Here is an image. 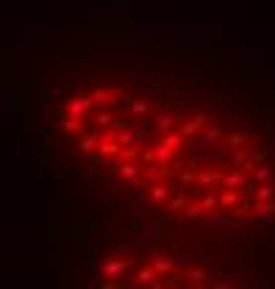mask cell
<instances>
[{"label":"cell","mask_w":275,"mask_h":289,"mask_svg":"<svg viewBox=\"0 0 275 289\" xmlns=\"http://www.w3.org/2000/svg\"><path fill=\"white\" fill-rule=\"evenodd\" d=\"M95 109V98H72L70 103H67V114L70 117H84L86 112H92Z\"/></svg>","instance_id":"6da1fadb"},{"label":"cell","mask_w":275,"mask_h":289,"mask_svg":"<svg viewBox=\"0 0 275 289\" xmlns=\"http://www.w3.org/2000/svg\"><path fill=\"white\" fill-rule=\"evenodd\" d=\"M128 273V264L122 259H109L103 267H100V275L103 278H122V275Z\"/></svg>","instance_id":"7a4b0ae2"},{"label":"cell","mask_w":275,"mask_h":289,"mask_svg":"<svg viewBox=\"0 0 275 289\" xmlns=\"http://www.w3.org/2000/svg\"><path fill=\"white\" fill-rule=\"evenodd\" d=\"M228 223H231V217L228 214H220V212H206L200 217V228H222Z\"/></svg>","instance_id":"3957f363"},{"label":"cell","mask_w":275,"mask_h":289,"mask_svg":"<svg viewBox=\"0 0 275 289\" xmlns=\"http://www.w3.org/2000/svg\"><path fill=\"white\" fill-rule=\"evenodd\" d=\"M122 106H125V112L131 114V117L150 112V103H148V100H136V98H122Z\"/></svg>","instance_id":"277c9868"},{"label":"cell","mask_w":275,"mask_h":289,"mask_svg":"<svg viewBox=\"0 0 275 289\" xmlns=\"http://www.w3.org/2000/svg\"><path fill=\"white\" fill-rule=\"evenodd\" d=\"M120 150H122V145L117 142V136H106V139H100V148H98L100 156L114 159V156H120Z\"/></svg>","instance_id":"5b68a950"},{"label":"cell","mask_w":275,"mask_h":289,"mask_svg":"<svg viewBox=\"0 0 275 289\" xmlns=\"http://www.w3.org/2000/svg\"><path fill=\"white\" fill-rule=\"evenodd\" d=\"M253 217L259 220H267V217H275V203L273 200H256L253 203Z\"/></svg>","instance_id":"8992f818"},{"label":"cell","mask_w":275,"mask_h":289,"mask_svg":"<svg viewBox=\"0 0 275 289\" xmlns=\"http://www.w3.org/2000/svg\"><path fill=\"white\" fill-rule=\"evenodd\" d=\"M245 173L247 170H231V173H225V178H222V189H239L242 183H245Z\"/></svg>","instance_id":"52a82bcc"},{"label":"cell","mask_w":275,"mask_h":289,"mask_svg":"<svg viewBox=\"0 0 275 289\" xmlns=\"http://www.w3.org/2000/svg\"><path fill=\"white\" fill-rule=\"evenodd\" d=\"M172 192L175 189H167V183H153V186H150V200H153V203H167V200L172 198Z\"/></svg>","instance_id":"ba28073f"},{"label":"cell","mask_w":275,"mask_h":289,"mask_svg":"<svg viewBox=\"0 0 275 289\" xmlns=\"http://www.w3.org/2000/svg\"><path fill=\"white\" fill-rule=\"evenodd\" d=\"M78 148H81V153H95V150L100 148V134L98 131H89L84 139L78 142Z\"/></svg>","instance_id":"9c48e42d"},{"label":"cell","mask_w":275,"mask_h":289,"mask_svg":"<svg viewBox=\"0 0 275 289\" xmlns=\"http://www.w3.org/2000/svg\"><path fill=\"white\" fill-rule=\"evenodd\" d=\"M64 131H67V134H89L84 117H70V114H67V120H64Z\"/></svg>","instance_id":"30bf717a"},{"label":"cell","mask_w":275,"mask_h":289,"mask_svg":"<svg viewBox=\"0 0 275 289\" xmlns=\"http://www.w3.org/2000/svg\"><path fill=\"white\" fill-rule=\"evenodd\" d=\"M242 192L239 189H225L222 192V198H220V206L222 209H233V206H242Z\"/></svg>","instance_id":"8fae6325"},{"label":"cell","mask_w":275,"mask_h":289,"mask_svg":"<svg viewBox=\"0 0 275 289\" xmlns=\"http://www.w3.org/2000/svg\"><path fill=\"white\" fill-rule=\"evenodd\" d=\"M189 206V200H186V195H183L181 189H175L172 192V198L167 200V212H181L183 214V209Z\"/></svg>","instance_id":"7c38bea8"},{"label":"cell","mask_w":275,"mask_h":289,"mask_svg":"<svg viewBox=\"0 0 275 289\" xmlns=\"http://www.w3.org/2000/svg\"><path fill=\"white\" fill-rule=\"evenodd\" d=\"M153 270L159 273V278H167V275H172V270H175V261H169V259H153Z\"/></svg>","instance_id":"4fadbf2b"},{"label":"cell","mask_w":275,"mask_h":289,"mask_svg":"<svg viewBox=\"0 0 275 289\" xmlns=\"http://www.w3.org/2000/svg\"><path fill=\"white\" fill-rule=\"evenodd\" d=\"M203 122H206V114H195L192 120H186V122H183L181 134H183V136H192V134H195V131H198L200 125H203Z\"/></svg>","instance_id":"5bb4252c"},{"label":"cell","mask_w":275,"mask_h":289,"mask_svg":"<svg viewBox=\"0 0 275 289\" xmlns=\"http://www.w3.org/2000/svg\"><path fill=\"white\" fill-rule=\"evenodd\" d=\"M172 153H175V148H169L167 142L156 145V162H159V164H169V162H172Z\"/></svg>","instance_id":"9a60e30c"},{"label":"cell","mask_w":275,"mask_h":289,"mask_svg":"<svg viewBox=\"0 0 275 289\" xmlns=\"http://www.w3.org/2000/svg\"><path fill=\"white\" fill-rule=\"evenodd\" d=\"M275 178V170H270V167H256L253 170V183L259 186V183H270Z\"/></svg>","instance_id":"2e32d148"},{"label":"cell","mask_w":275,"mask_h":289,"mask_svg":"<svg viewBox=\"0 0 275 289\" xmlns=\"http://www.w3.org/2000/svg\"><path fill=\"white\" fill-rule=\"evenodd\" d=\"M117 142H120V145H136L134 125H128V128H117Z\"/></svg>","instance_id":"e0dca14e"},{"label":"cell","mask_w":275,"mask_h":289,"mask_svg":"<svg viewBox=\"0 0 275 289\" xmlns=\"http://www.w3.org/2000/svg\"><path fill=\"white\" fill-rule=\"evenodd\" d=\"M153 278H159V273H156L153 267L136 270V284H139V287H145V284H153Z\"/></svg>","instance_id":"ac0fdd59"},{"label":"cell","mask_w":275,"mask_h":289,"mask_svg":"<svg viewBox=\"0 0 275 289\" xmlns=\"http://www.w3.org/2000/svg\"><path fill=\"white\" fill-rule=\"evenodd\" d=\"M253 195H256V200H275V186L273 183H259V189Z\"/></svg>","instance_id":"d6986e66"},{"label":"cell","mask_w":275,"mask_h":289,"mask_svg":"<svg viewBox=\"0 0 275 289\" xmlns=\"http://www.w3.org/2000/svg\"><path fill=\"white\" fill-rule=\"evenodd\" d=\"M203 214H206L203 203H189L186 209H183V217H186V220H200Z\"/></svg>","instance_id":"ffe728a7"},{"label":"cell","mask_w":275,"mask_h":289,"mask_svg":"<svg viewBox=\"0 0 275 289\" xmlns=\"http://www.w3.org/2000/svg\"><path fill=\"white\" fill-rule=\"evenodd\" d=\"M92 98H95V103H114V100H117V92L95 89V92H92Z\"/></svg>","instance_id":"44dd1931"},{"label":"cell","mask_w":275,"mask_h":289,"mask_svg":"<svg viewBox=\"0 0 275 289\" xmlns=\"http://www.w3.org/2000/svg\"><path fill=\"white\" fill-rule=\"evenodd\" d=\"M175 125V114H162L159 120H156V128L162 131V134H169V128Z\"/></svg>","instance_id":"7402d4cb"},{"label":"cell","mask_w":275,"mask_h":289,"mask_svg":"<svg viewBox=\"0 0 275 289\" xmlns=\"http://www.w3.org/2000/svg\"><path fill=\"white\" fill-rule=\"evenodd\" d=\"M148 181V175H125L122 178V189H136V186H142V183Z\"/></svg>","instance_id":"603a6c76"},{"label":"cell","mask_w":275,"mask_h":289,"mask_svg":"<svg viewBox=\"0 0 275 289\" xmlns=\"http://www.w3.org/2000/svg\"><path fill=\"white\" fill-rule=\"evenodd\" d=\"M247 159H250V153H247L245 148H233V150H231V162L236 164V167H242V164H245Z\"/></svg>","instance_id":"cb8c5ba5"},{"label":"cell","mask_w":275,"mask_h":289,"mask_svg":"<svg viewBox=\"0 0 275 289\" xmlns=\"http://www.w3.org/2000/svg\"><path fill=\"white\" fill-rule=\"evenodd\" d=\"M200 203H203V209H206V212H214V209H217V206H220V198H217V195H214V192H206Z\"/></svg>","instance_id":"d4e9b609"},{"label":"cell","mask_w":275,"mask_h":289,"mask_svg":"<svg viewBox=\"0 0 275 289\" xmlns=\"http://www.w3.org/2000/svg\"><path fill=\"white\" fill-rule=\"evenodd\" d=\"M95 122H98V128H109L114 122V114L111 112H98L95 114Z\"/></svg>","instance_id":"484cf974"},{"label":"cell","mask_w":275,"mask_h":289,"mask_svg":"<svg viewBox=\"0 0 275 289\" xmlns=\"http://www.w3.org/2000/svg\"><path fill=\"white\" fill-rule=\"evenodd\" d=\"M186 278H189L192 284H206V278H209V275H206V270H189V273H186Z\"/></svg>","instance_id":"4316f807"},{"label":"cell","mask_w":275,"mask_h":289,"mask_svg":"<svg viewBox=\"0 0 275 289\" xmlns=\"http://www.w3.org/2000/svg\"><path fill=\"white\" fill-rule=\"evenodd\" d=\"M225 145H228V148H242V145H245V136H242V134H231V136H225Z\"/></svg>","instance_id":"83f0119b"},{"label":"cell","mask_w":275,"mask_h":289,"mask_svg":"<svg viewBox=\"0 0 275 289\" xmlns=\"http://www.w3.org/2000/svg\"><path fill=\"white\" fill-rule=\"evenodd\" d=\"M264 159H267V150L264 148H253L250 150V164H261Z\"/></svg>","instance_id":"f1b7e54d"},{"label":"cell","mask_w":275,"mask_h":289,"mask_svg":"<svg viewBox=\"0 0 275 289\" xmlns=\"http://www.w3.org/2000/svg\"><path fill=\"white\" fill-rule=\"evenodd\" d=\"M134 134H136V145H139V142H145L150 136V131L142 125V122H136V125H134Z\"/></svg>","instance_id":"f546056e"},{"label":"cell","mask_w":275,"mask_h":289,"mask_svg":"<svg viewBox=\"0 0 275 289\" xmlns=\"http://www.w3.org/2000/svg\"><path fill=\"white\" fill-rule=\"evenodd\" d=\"M214 181H217V178H214V173H209V170H203V173L198 175V183H200V186H212Z\"/></svg>","instance_id":"4dcf8cb0"},{"label":"cell","mask_w":275,"mask_h":289,"mask_svg":"<svg viewBox=\"0 0 275 289\" xmlns=\"http://www.w3.org/2000/svg\"><path fill=\"white\" fill-rule=\"evenodd\" d=\"M192 183H195V175H192V173H181V175H178V186H192Z\"/></svg>","instance_id":"1f68e13d"},{"label":"cell","mask_w":275,"mask_h":289,"mask_svg":"<svg viewBox=\"0 0 275 289\" xmlns=\"http://www.w3.org/2000/svg\"><path fill=\"white\" fill-rule=\"evenodd\" d=\"M220 134H222V131H220V125H212V128H206L203 139H206V142H214V139H217Z\"/></svg>","instance_id":"d6a6232c"},{"label":"cell","mask_w":275,"mask_h":289,"mask_svg":"<svg viewBox=\"0 0 275 289\" xmlns=\"http://www.w3.org/2000/svg\"><path fill=\"white\" fill-rule=\"evenodd\" d=\"M142 164H156V148L142 150Z\"/></svg>","instance_id":"836d02e7"},{"label":"cell","mask_w":275,"mask_h":289,"mask_svg":"<svg viewBox=\"0 0 275 289\" xmlns=\"http://www.w3.org/2000/svg\"><path fill=\"white\" fill-rule=\"evenodd\" d=\"M106 173H109V167H106V164H100L98 159H95V175L100 178V175H106Z\"/></svg>","instance_id":"e575fe53"},{"label":"cell","mask_w":275,"mask_h":289,"mask_svg":"<svg viewBox=\"0 0 275 289\" xmlns=\"http://www.w3.org/2000/svg\"><path fill=\"white\" fill-rule=\"evenodd\" d=\"M233 281H212V289H231Z\"/></svg>","instance_id":"d590c367"},{"label":"cell","mask_w":275,"mask_h":289,"mask_svg":"<svg viewBox=\"0 0 275 289\" xmlns=\"http://www.w3.org/2000/svg\"><path fill=\"white\" fill-rule=\"evenodd\" d=\"M61 98H64V89H53L50 92V100H53V103H61Z\"/></svg>","instance_id":"8d00e7d4"}]
</instances>
